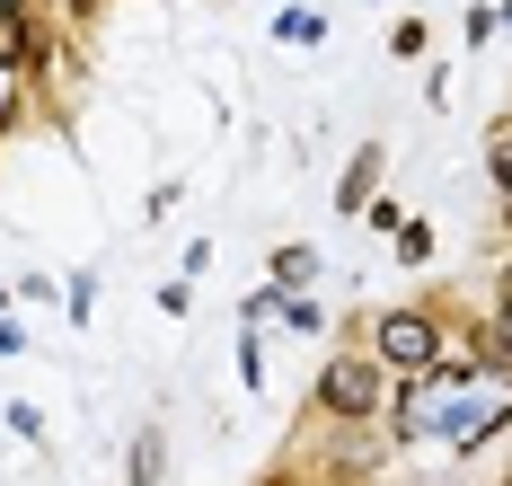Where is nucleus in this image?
<instances>
[{
    "label": "nucleus",
    "mask_w": 512,
    "mask_h": 486,
    "mask_svg": "<svg viewBox=\"0 0 512 486\" xmlns=\"http://www.w3.org/2000/svg\"><path fill=\"white\" fill-rule=\"evenodd\" d=\"M460 425V372H415L407 407H398V433L407 442H433V433Z\"/></svg>",
    "instance_id": "1"
},
{
    "label": "nucleus",
    "mask_w": 512,
    "mask_h": 486,
    "mask_svg": "<svg viewBox=\"0 0 512 486\" xmlns=\"http://www.w3.org/2000/svg\"><path fill=\"white\" fill-rule=\"evenodd\" d=\"M504 416H512V372L460 380V425H451V442H460V451H477V442H486V425H504Z\"/></svg>",
    "instance_id": "2"
},
{
    "label": "nucleus",
    "mask_w": 512,
    "mask_h": 486,
    "mask_svg": "<svg viewBox=\"0 0 512 486\" xmlns=\"http://www.w3.org/2000/svg\"><path fill=\"white\" fill-rule=\"evenodd\" d=\"M433 354H442V336L424 310H389L380 319V363H398V372H433Z\"/></svg>",
    "instance_id": "3"
},
{
    "label": "nucleus",
    "mask_w": 512,
    "mask_h": 486,
    "mask_svg": "<svg viewBox=\"0 0 512 486\" xmlns=\"http://www.w3.org/2000/svg\"><path fill=\"white\" fill-rule=\"evenodd\" d=\"M318 398H327L336 416H371V398H380V372H371L362 354H345V363H327V380H318Z\"/></svg>",
    "instance_id": "4"
},
{
    "label": "nucleus",
    "mask_w": 512,
    "mask_h": 486,
    "mask_svg": "<svg viewBox=\"0 0 512 486\" xmlns=\"http://www.w3.org/2000/svg\"><path fill=\"white\" fill-rule=\"evenodd\" d=\"M371 186H380V151H354L345 186H336V213H371Z\"/></svg>",
    "instance_id": "5"
},
{
    "label": "nucleus",
    "mask_w": 512,
    "mask_h": 486,
    "mask_svg": "<svg viewBox=\"0 0 512 486\" xmlns=\"http://www.w3.org/2000/svg\"><path fill=\"white\" fill-rule=\"evenodd\" d=\"M309 274H318L309 248H274V283H283V292H309Z\"/></svg>",
    "instance_id": "6"
},
{
    "label": "nucleus",
    "mask_w": 512,
    "mask_h": 486,
    "mask_svg": "<svg viewBox=\"0 0 512 486\" xmlns=\"http://www.w3.org/2000/svg\"><path fill=\"white\" fill-rule=\"evenodd\" d=\"M274 36H283V45H318V9H283Z\"/></svg>",
    "instance_id": "7"
},
{
    "label": "nucleus",
    "mask_w": 512,
    "mask_h": 486,
    "mask_svg": "<svg viewBox=\"0 0 512 486\" xmlns=\"http://www.w3.org/2000/svg\"><path fill=\"white\" fill-rule=\"evenodd\" d=\"M398 257H407V266H424V257H433V230H424V221H407V230H398Z\"/></svg>",
    "instance_id": "8"
},
{
    "label": "nucleus",
    "mask_w": 512,
    "mask_h": 486,
    "mask_svg": "<svg viewBox=\"0 0 512 486\" xmlns=\"http://www.w3.org/2000/svg\"><path fill=\"white\" fill-rule=\"evenodd\" d=\"M151 478H159V442L142 433V442H133V486H151Z\"/></svg>",
    "instance_id": "9"
},
{
    "label": "nucleus",
    "mask_w": 512,
    "mask_h": 486,
    "mask_svg": "<svg viewBox=\"0 0 512 486\" xmlns=\"http://www.w3.org/2000/svg\"><path fill=\"white\" fill-rule=\"evenodd\" d=\"M495 177L512 186V133H495Z\"/></svg>",
    "instance_id": "10"
},
{
    "label": "nucleus",
    "mask_w": 512,
    "mask_h": 486,
    "mask_svg": "<svg viewBox=\"0 0 512 486\" xmlns=\"http://www.w3.org/2000/svg\"><path fill=\"white\" fill-rule=\"evenodd\" d=\"M512 354V301H504V327H495V363Z\"/></svg>",
    "instance_id": "11"
},
{
    "label": "nucleus",
    "mask_w": 512,
    "mask_h": 486,
    "mask_svg": "<svg viewBox=\"0 0 512 486\" xmlns=\"http://www.w3.org/2000/svg\"><path fill=\"white\" fill-rule=\"evenodd\" d=\"M0 27H18V0H0Z\"/></svg>",
    "instance_id": "12"
},
{
    "label": "nucleus",
    "mask_w": 512,
    "mask_h": 486,
    "mask_svg": "<svg viewBox=\"0 0 512 486\" xmlns=\"http://www.w3.org/2000/svg\"><path fill=\"white\" fill-rule=\"evenodd\" d=\"M0 115H9V62H0Z\"/></svg>",
    "instance_id": "13"
},
{
    "label": "nucleus",
    "mask_w": 512,
    "mask_h": 486,
    "mask_svg": "<svg viewBox=\"0 0 512 486\" xmlns=\"http://www.w3.org/2000/svg\"><path fill=\"white\" fill-rule=\"evenodd\" d=\"M504 301H512V266H504Z\"/></svg>",
    "instance_id": "14"
}]
</instances>
